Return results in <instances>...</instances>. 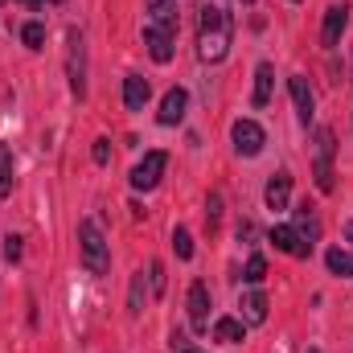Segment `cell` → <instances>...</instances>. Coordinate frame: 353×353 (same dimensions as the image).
<instances>
[{"label":"cell","instance_id":"6da1fadb","mask_svg":"<svg viewBox=\"0 0 353 353\" xmlns=\"http://www.w3.org/2000/svg\"><path fill=\"white\" fill-rule=\"evenodd\" d=\"M230 12L222 0H201V12H197V58L201 62H222L226 50H230Z\"/></svg>","mask_w":353,"mask_h":353},{"label":"cell","instance_id":"7a4b0ae2","mask_svg":"<svg viewBox=\"0 0 353 353\" xmlns=\"http://www.w3.org/2000/svg\"><path fill=\"white\" fill-rule=\"evenodd\" d=\"M79 247H83V267H87L90 275H107L111 271V247H107L103 230L90 218L79 222Z\"/></svg>","mask_w":353,"mask_h":353},{"label":"cell","instance_id":"3957f363","mask_svg":"<svg viewBox=\"0 0 353 353\" xmlns=\"http://www.w3.org/2000/svg\"><path fill=\"white\" fill-rule=\"evenodd\" d=\"M66 70H70V90L74 99H87V46H83V33L70 29V41H66Z\"/></svg>","mask_w":353,"mask_h":353},{"label":"cell","instance_id":"277c9868","mask_svg":"<svg viewBox=\"0 0 353 353\" xmlns=\"http://www.w3.org/2000/svg\"><path fill=\"white\" fill-rule=\"evenodd\" d=\"M333 148H337V140H333V128H321L316 132V189L321 193H333Z\"/></svg>","mask_w":353,"mask_h":353},{"label":"cell","instance_id":"5b68a950","mask_svg":"<svg viewBox=\"0 0 353 353\" xmlns=\"http://www.w3.org/2000/svg\"><path fill=\"white\" fill-rule=\"evenodd\" d=\"M230 140H234L239 157H259L263 144H267V132L255 123V119H239V123L230 128Z\"/></svg>","mask_w":353,"mask_h":353},{"label":"cell","instance_id":"8992f818","mask_svg":"<svg viewBox=\"0 0 353 353\" xmlns=\"http://www.w3.org/2000/svg\"><path fill=\"white\" fill-rule=\"evenodd\" d=\"M169 169V157L165 152H148L136 169H132V189H157V181Z\"/></svg>","mask_w":353,"mask_h":353},{"label":"cell","instance_id":"52a82bcc","mask_svg":"<svg viewBox=\"0 0 353 353\" xmlns=\"http://www.w3.org/2000/svg\"><path fill=\"white\" fill-rule=\"evenodd\" d=\"M189 321H193L197 333L210 329V288L201 279H193V288H189Z\"/></svg>","mask_w":353,"mask_h":353},{"label":"cell","instance_id":"ba28073f","mask_svg":"<svg viewBox=\"0 0 353 353\" xmlns=\"http://www.w3.org/2000/svg\"><path fill=\"white\" fill-rule=\"evenodd\" d=\"M271 243H275V251H283V255H292V259H308V255H312V247L296 234V226H275V230H271Z\"/></svg>","mask_w":353,"mask_h":353},{"label":"cell","instance_id":"9c48e42d","mask_svg":"<svg viewBox=\"0 0 353 353\" xmlns=\"http://www.w3.org/2000/svg\"><path fill=\"white\" fill-rule=\"evenodd\" d=\"M345 25H350V8H345V4H329V8H325V29H321V41L333 50V46L341 41Z\"/></svg>","mask_w":353,"mask_h":353},{"label":"cell","instance_id":"30bf717a","mask_svg":"<svg viewBox=\"0 0 353 353\" xmlns=\"http://www.w3.org/2000/svg\"><path fill=\"white\" fill-rule=\"evenodd\" d=\"M144 46H148V54H152V62H173V33L169 29H161V25H148L144 29Z\"/></svg>","mask_w":353,"mask_h":353},{"label":"cell","instance_id":"8fae6325","mask_svg":"<svg viewBox=\"0 0 353 353\" xmlns=\"http://www.w3.org/2000/svg\"><path fill=\"white\" fill-rule=\"evenodd\" d=\"M185 107H189V94L181 87H173L165 99H161V111H157V119L165 123V128H173V123H181L185 119Z\"/></svg>","mask_w":353,"mask_h":353},{"label":"cell","instance_id":"7c38bea8","mask_svg":"<svg viewBox=\"0 0 353 353\" xmlns=\"http://www.w3.org/2000/svg\"><path fill=\"white\" fill-rule=\"evenodd\" d=\"M288 90H292V103H296V115H300V123H312V107H316V99H312L308 83H304L300 74H292V79H288Z\"/></svg>","mask_w":353,"mask_h":353},{"label":"cell","instance_id":"4fadbf2b","mask_svg":"<svg viewBox=\"0 0 353 353\" xmlns=\"http://www.w3.org/2000/svg\"><path fill=\"white\" fill-rule=\"evenodd\" d=\"M288 197H292V173H275L263 189L267 210H288Z\"/></svg>","mask_w":353,"mask_h":353},{"label":"cell","instance_id":"5bb4252c","mask_svg":"<svg viewBox=\"0 0 353 353\" xmlns=\"http://www.w3.org/2000/svg\"><path fill=\"white\" fill-rule=\"evenodd\" d=\"M148 99H152L148 79H140V74H128V79H123V103H128V111H144Z\"/></svg>","mask_w":353,"mask_h":353},{"label":"cell","instance_id":"9a60e30c","mask_svg":"<svg viewBox=\"0 0 353 353\" xmlns=\"http://www.w3.org/2000/svg\"><path fill=\"white\" fill-rule=\"evenodd\" d=\"M239 308H243V325H263L267 321V296L263 292H243Z\"/></svg>","mask_w":353,"mask_h":353},{"label":"cell","instance_id":"2e32d148","mask_svg":"<svg viewBox=\"0 0 353 353\" xmlns=\"http://www.w3.org/2000/svg\"><path fill=\"white\" fill-rule=\"evenodd\" d=\"M296 234H300L308 247H316V239H321V222H316L312 205H300V210H296Z\"/></svg>","mask_w":353,"mask_h":353},{"label":"cell","instance_id":"e0dca14e","mask_svg":"<svg viewBox=\"0 0 353 353\" xmlns=\"http://www.w3.org/2000/svg\"><path fill=\"white\" fill-rule=\"evenodd\" d=\"M271 83H275L271 62H259V66H255V94H251L255 107H267V103H271Z\"/></svg>","mask_w":353,"mask_h":353},{"label":"cell","instance_id":"ac0fdd59","mask_svg":"<svg viewBox=\"0 0 353 353\" xmlns=\"http://www.w3.org/2000/svg\"><path fill=\"white\" fill-rule=\"evenodd\" d=\"M243 337H247V325H243V321H234V316H222V321H214V341L239 345Z\"/></svg>","mask_w":353,"mask_h":353},{"label":"cell","instance_id":"d6986e66","mask_svg":"<svg viewBox=\"0 0 353 353\" xmlns=\"http://www.w3.org/2000/svg\"><path fill=\"white\" fill-rule=\"evenodd\" d=\"M148 12H152V25L176 33V0H148Z\"/></svg>","mask_w":353,"mask_h":353},{"label":"cell","instance_id":"ffe728a7","mask_svg":"<svg viewBox=\"0 0 353 353\" xmlns=\"http://www.w3.org/2000/svg\"><path fill=\"white\" fill-rule=\"evenodd\" d=\"M17 165H12V148L8 144H0V197H8L12 193V181H17Z\"/></svg>","mask_w":353,"mask_h":353},{"label":"cell","instance_id":"44dd1931","mask_svg":"<svg viewBox=\"0 0 353 353\" xmlns=\"http://www.w3.org/2000/svg\"><path fill=\"white\" fill-rule=\"evenodd\" d=\"M325 263L333 275H341V279H353V255L350 251H341V247H333L329 255H325Z\"/></svg>","mask_w":353,"mask_h":353},{"label":"cell","instance_id":"7402d4cb","mask_svg":"<svg viewBox=\"0 0 353 353\" xmlns=\"http://www.w3.org/2000/svg\"><path fill=\"white\" fill-rule=\"evenodd\" d=\"M128 312H132V316H140V312H144V271H136V279H132V296H128Z\"/></svg>","mask_w":353,"mask_h":353},{"label":"cell","instance_id":"603a6c76","mask_svg":"<svg viewBox=\"0 0 353 353\" xmlns=\"http://www.w3.org/2000/svg\"><path fill=\"white\" fill-rule=\"evenodd\" d=\"M173 251H176V259H193V234L185 226L173 230Z\"/></svg>","mask_w":353,"mask_h":353},{"label":"cell","instance_id":"cb8c5ba5","mask_svg":"<svg viewBox=\"0 0 353 353\" xmlns=\"http://www.w3.org/2000/svg\"><path fill=\"white\" fill-rule=\"evenodd\" d=\"M21 41H25L29 50H41V41H46V25H41V21H29V25L21 29Z\"/></svg>","mask_w":353,"mask_h":353},{"label":"cell","instance_id":"d4e9b609","mask_svg":"<svg viewBox=\"0 0 353 353\" xmlns=\"http://www.w3.org/2000/svg\"><path fill=\"white\" fill-rule=\"evenodd\" d=\"M243 279H247V283H263V279H267V259H263V255H251V259H247Z\"/></svg>","mask_w":353,"mask_h":353},{"label":"cell","instance_id":"484cf974","mask_svg":"<svg viewBox=\"0 0 353 353\" xmlns=\"http://www.w3.org/2000/svg\"><path fill=\"white\" fill-rule=\"evenodd\" d=\"M148 288H152V296H165V263L161 259L148 263Z\"/></svg>","mask_w":353,"mask_h":353},{"label":"cell","instance_id":"4316f807","mask_svg":"<svg viewBox=\"0 0 353 353\" xmlns=\"http://www.w3.org/2000/svg\"><path fill=\"white\" fill-rule=\"evenodd\" d=\"M218 222H222V193H210V201H205V226L218 230Z\"/></svg>","mask_w":353,"mask_h":353},{"label":"cell","instance_id":"83f0119b","mask_svg":"<svg viewBox=\"0 0 353 353\" xmlns=\"http://www.w3.org/2000/svg\"><path fill=\"white\" fill-rule=\"evenodd\" d=\"M169 350H173V353H205V350H197V345H193V341H189L181 329H173V337H169Z\"/></svg>","mask_w":353,"mask_h":353},{"label":"cell","instance_id":"f1b7e54d","mask_svg":"<svg viewBox=\"0 0 353 353\" xmlns=\"http://www.w3.org/2000/svg\"><path fill=\"white\" fill-rule=\"evenodd\" d=\"M90 157H94V165H111V140H94Z\"/></svg>","mask_w":353,"mask_h":353},{"label":"cell","instance_id":"f546056e","mask_svg":"<svg viewBox=\"0 0 353 353\" xmlns=\"http://www.w3.org/2000/svg\"><path fill=\"white\" fill-rule=\"evenodd\" d=\"M4 259H8V263L21 259V239H17V234H4Z\"/></svg>","mask_w":353,"mask_h":353},{"label":"cell","instance_id":"4dcf8cb0","mask_svg":"<svg viewBox=\"0 0 353 353\" xmlns=\"http://www.w3.org/2000/svg\"><path fill=\"white\" fill-rule=\"evenodd\" d=\"M25 4H29V8H41V4H46V0H25Z\"/></svg>","mask_w":353,"mask_h":353},{"label":"cell","instance_id":"1f68e13d","mask_svg":"<svg viewBox=\"0 0 353 353\" xmlns=\"http://www.w3.org/2000/svg\"><path fill=\"white\" fill-rule=\"evenodd\" d=\"M345 239H353V222H345Z\"/></svg>","mask_w":353,"mask_h":353},{"label":"cell","instance_id":"d6a6232c","mask_svg":"<svg viewBox=\"0 0 353 353\" xmlns=\"http://www.w3.org/2000/svg\"><path fill=\"white\" fill-rule=\"evenodd\" d=\"M308 353H321V350H308Z\"/></svg>","mask_w":353,"mask_h":353},{"label":"cell","instance_id":"836d02e7","mask_svg":"<svg viewBox=\"0 0 353 353\" xmlns=\"http://www.w3.org/2000/svg\"><path fill=\"white\" fill-rule=\"evenodd\" d=\"M243 4H251V0H243Z\"/></svg>","mask_w":353,"mask_h":353},{"label":"cell","instance_id":"e575fe53","mask_svg":"<svg viewBox=\"0 0 353 353\" xmlns=\"http://www.w3.org/2000/svg\"><path fill=\"white\" fill-rule=\"evenodd\" d=\"M54 4H62V0H54Z\"/></svg>","mask_w":353,"mask_h":353}]
</instances>
